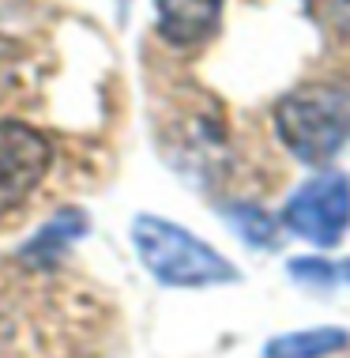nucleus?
<instances>
[{
	"label": "nucleus",
	"mask_w": 350,
	"mask_h": 358,
	"mask_svg": "<svg viewBox=\"0 0 350 358\" xmlns=\"http://www.w3.org/2000/svg\"><path fill=\"white\" fill-rule=\"evenodd\" d=\"M350 347V332L335 324H320V328H301V332L275 336L264 347V358H332Z\"/></svg>",
	"instance_id": "6"
},
{
	"label": "nucleus",
	"mask_w": 350,
	"mask_h": 358,
	"mask_svg": "<svg viewBox=\"0 0 350 358\" xmlns=\"http://www.w3.org/2000/svg\"><path fill=\"white\" fill-rule=\"evenodd\" d=\"M87 227H91V219H87L80 208H64L61 215H53V219L45 222V227L23 245V260H34V264H53V260L61 257L75 238L87 234Z\"/></svg>",
	"instance_id": "7"
},
{
	"label": "nucleus",
	"mask_w": 350,
	"mask_h": 358,
	"mask_svg": "<svg viewBox=\"0 0 350 358\" xmlns=\"http://www.w3.org/2000/svg\"><path fill=\"white\" fill-rule=\"evenodd\" d=\"M132 245L140 253L143 268L166 287H219L233 283L238 268L219 253L215 245H207L192 230L177 227L170 219L159 215H140L132 222Z\"/></svg>",
	"instance_id": "2"
},
{
	"label": "nucleus",
	"mask_w": 350,
	"mask_h": 358,
	"mask_svg": "<svg viewBox=\"0 0 350 358\" xmlns=\"http://www.w3.org/2000/svg\"><path fill=\"white\" fill-rule=\"evenodd\" d=\"M275 132L283 148L309 166H328L350 143V87L301 83L275 106Z\"/></svg>",
	"instance_id": "1"
},
{
	"label": "nucleus",
	"mask_w": 350,
	"mask_h": 358,
	"mask_svg": "<svg viewBox=\"0 0 350 358\" xmlns=\"http://www.w3.org/2000/svg\"><path fill=\"white\" fill-rule=\"evenodd\" d=\"M283 227L316 249H335L350 230V178L324 170L283 204Z\"/></svg>",
	"instance_id": "3"
},
{
	"label": "nucleus",
	"mask_w": 350,
	"mask_h": 358,
	"mask_svg": "<svg viewBox=\"0 0 350 358\" xmlns=\"http://www.w3.org/2000/svg\"><path fill=\"white\" fill-rule=\"evenodd\" d=\"M53 148L23 121H0V215L19 208L50 173Z\"/></svg>",
	"instance_id": "4"
},
{
	"label": "nucleus",
	"mask_w": 350,
	"mask_h": 358,
	"mask_svg": "<svg viewBox=\"0 0 350 358\" xmlns=\"http://www.w3.org/2000/svg\"><path fill=\"white\" fill-rule=\"evenodd\" d=\"M324 15L335 31H350V0H324Z\"/></svg>",
	"instance_id": "9"
},
{
	"label": "nucleus",
	"mask_w": 350,
	"mask_h": 358,
	"mask_svg": "<svg viewBox=\"0 0 350 358\" xmlns=\"http://www.w3.org/2000/svg\"><path fill=\"white\" fill-rule=\"evenodd\" d=\"M129 4H132V0H117V15H121V19L129 15Z\"/></svg>",
	"instance_id": "10"
},
{
	"label": "nucleus",
	"mask_w": 350,
	"mask_h": 358,
	"mask_svg": "<svg viewBox=\"0 0 350 358\" xmlns=\"http://www.w3.org/2000/svg\"><path fill=\"white\" fill-rule=\"evenodd\" d=\"M233 227L245 234L249 245H264V249L275 245V222L256 208H233Z\"/></svg>",
	"instance_id": "8"
},
{
	"label": "nucleus",
	"mask_w": 350,
	"mask_h": 358,
	"mask_svg": "<svg viewBox=\"0 0 350 358\" xmlns=\"http://www.w3.org/2000/svg\"><path fill=\"white\" fill-rule=\"evenodd\" d=\"M343 279H347V283H350V260H347V264H343Z\"/></svg>",
	"instance_id": "11"
},
{
	"label": "nucleus",
	"mask_w": 350,
	"mask_h": 358,
	"mask_svg": "<svg viewBox=\"0 0 350 358\" xmlns=\"http://www.w3.org/2000/svg\"><path fill=\"white\" fill-rule=\"evenodd\" d=\"M222 0H154V23L170 45H200L215 34Z\"/></svg>",
	"instance_id": "5"
}]
</instances>
